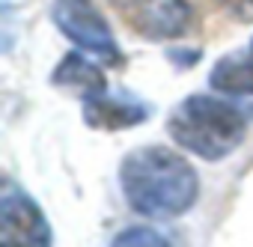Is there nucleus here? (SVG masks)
<instances>
[{
	"label": "nucleus",
	"mask_w": 253,
	"mask_h": 247,
	"mask_svg": "<svg viewBox=\"0 0 253 247\" xmlns=\"http://www.w3.org/2000/svg\"><path fill=\"white\" fill-rule=\"evenodd\" d=\"M119 188L137 214L167 220L194 208L200 197V176L179 152L167 146H143L122 158Z\"/></svg>",
	"instance_id": "f257e3e1"
},
{
	"label": "nucleus",
	"mask_w": 253,
	"mask_h": 247,
	"mask_svg": "<svg viewBox=\"0 0 253 247\" xmlns=\"http://www.w3.org/2000/svg\"><path fill=\"white\" fill-rule=\"evenodd\" d=\"M250 119L253 107L232 101V95H188L170 110L167 134L179 149L203 161H223L241 146Z\"/></svg>",
	"instance_id": "f03ea898"
},
{
	"label": "nucleus",
	"mask_w": 253,
	"mask_h": 247,
	"mask_svg": "<svg viewBox=\"0 0 253 247\" xmlns=\"http://www.w3.org/2000/svg\"><path fill=\"white\" fill-rule=\"evenodd\" d=\"M51 21L54 27L84 54L95 57L107 69H122L125 54L101 15V9L92 0H54L51 3Z\"/></svg>",
	"instance_id": "7ed1b4c3"
},
{
	"label": "nucleus",
	"mask_w": 253,
	"mask_h": 247,
	"mask_svg": "<svg viewBox=\"0 0 253 247\" xmlns=\"http://www.w3.org/2000/svg\"><path fill=\"white\" fill-rule=\"evenodd\" d=\"M54 229L42 208L12 182L0 191V244L6 247H48Z\"/></svg>",
	"instance_id": "20e7f679"
},
{
	"label": "nucleus",
	"mask_w": 253,
	"mask_h": 247,
	"mask_svg": "<svg viewBox=\"0 0 253 247\" xmlns=\"http://www.w3.org/2000/svg\"><path fill=\"white\" fill-rule=\"evenodd\" d=\"M152 116V104L131 92H101L84 98V122L98 131H125L143 125Z\"/></svg>",
	"instance_id": "39448f33"
},
{
	"label": "nucleus",
	"mask_w": 253,
	"mask_h": 247,
	"mask_svg": "<svg viewBox=\"0 0 253 247\" xmlns=\"http://www.w3.org/2000/svg\"><path fill=\"white\" fill-rule=\"evenodd\" d=\"M194 24V9L188 0H149L137 12V33L149 39H176L185 36Z\"/></svg>",
	"instance_id": "423d86ee"
},
{
	"label": "nucleus",
	"mask_w": 253,
	"mask_h": 247,
	"mask_svg": "<svg viewBox=\"0 0 253 247\" xmlns=\"http://www.w3.org/2000/svg\"><path fill=\"white\" fill-rule=\"evenodd\" d=\"M51 83L60 86V89H69V92L81 95V101L107 92V78H104L101 66L92 63L89 54H84V51L66 54V57L57 63V69H54V75H51Z\"/></svg>",
	"instance_id": "0eeeda50"
},
{
	"label": "nucleus",
	"mask_w": 253,
	"mask_h": 247,
	"mask_svg": "<svg viewBox=\"0 0 253 247\" xmlns=\"http://www.w3.org/2000/svg\"><path fill=\"white\" fill-rule=\"evenodd\" d=\"M209 86L220 95H253V48L250 51H232L214 63L209 72Z\"/></svg>",
	"instance_id": "6e6552de"
},
{
	"label": "nucleus",
	"mask_w": 253,
	"mask_h": 247,
	"mask_svg": "<svg viewBox=\"0 0 253 247\" xmlns=\"http://www.w3.org/2000/svg\"><path fill=\"white\" fill-rule=\"evenodd\" d=\"M113 244H170L164 235H158L155 229H125V232H116Z\"/></svg>",
	"instance_id": "1a4fd4ad"
},
{
	"label": "nucleus",
	"mask_w": 253,
	"mask_h": 247,
	"mask_svg": "<svg viewBox=\"0 0 253 247\" xmlns=\"http://www.w3.org/2000/svg\"><path fill=\"white\" fill-rule=\"evenodd\" d=\"M220 3H223L232 15H238V18H250V15H253V0H220Z\"/></svg>",
	"instance_id": "9d476101"
},
{
	"label": "nucleus",
	"mask_w": 253,
	"mask_h": 247,
	"mask_svg": "<svg viewBox=\"0 0 253 247\" xmlns=\"http://www.w3.org/2000/svg\"><path fill=\"white\" fill-rule=\"evenodd\" d=\"M113 3H119V0H113Z\"/></svg>",
	"instance_id": "9b49d317"
},
{
	"label": "nucleus",
	"mask_w": 253,
	"mask_h": 247,
	"mask_svg": "<svg viewBox=\"0 0 253 247\" xmlns=\"http://www.w3.org/2000/svg\"><path fill=\"white\" fill-rule=\"evenodd\" d=\"M250 48H253V45H250Z\"/></svg>",
	"instance_id": "f8f14e48"
}]
</instances>
